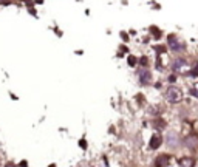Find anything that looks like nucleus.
Segmentation results:
<instances>
[{
  "mask_svg": "<svg viewBox=\"0 0 198 167\" xmlns=\"http://www.w3.org/2000/svg\"><path fill=\"white\" fill-rule=\"evenodd\" d=\"M166 99L170 102V104H178V102H181V99H183V91L178 88V87H169L167 90H166Z\"/></svg>",
  "mask_w": 198,
  "mask_h": 167,
  "instance_id": "obj_1",
  "label": "nucleus"
},
{
  "mask_svg": "<svg viewBox=\"0 0 198 167\" xmlns=\"http://www.w3.org/2000/svg\"><path fill=\"white\" fill-rule=\"evenodd\" d=\"M172 68H173L175 73H183V71L187 70V61L184 57H176L173 65H172Z\"/></svg>",
  "mask_w": 198,
  "mask_h": 167,
  "instance_id": "obj_2",
  "label": "nucleus"
},
{
  "mask_svg": "<svg viewBox=\"0 0 198 167\" xmlns=\"http://www.w3.org/2000/svg\"><path fill=\"white\" fill-rule=\"evenodd\" d=\"M167 45H169V48H170L172 51H175V53H178V51H183V50H184V47L179 44V40L176 39V36H169V39H167Z\"/></svg>",
  "mask_w": 198,
  "mask_h": 167,
  "instance_id": "obj_3",
  "label": "nucleus"
},
{
  "mask_svg": "<svg viewBox=\"0 0 198 167\" xmlns=\"http://www.w3.org/2000/svg\"><path fill=\"white\" fill-rule=\"evenodd\" d=\"M166 142L170 148H175L179 145V136L175 133V132H167V136H166Z\"/></svg>",
  "mask_w": 198,
  "mask_h": 167,
  "instance_id": "obj_4",
  "label": "nucleus"
},
{
  "mask_svg": "<svg viewBox=\"0 0 198 167\" xmlns=\"http://www.w3.org/2000/svg\"><path fill=\"white\" fill-rule=\"evenodd\" d=\"M161 144H163V136H161V133H158V132H155L153 135H152V138H150V148H158V147H161Z\"/></svg>",
  "mask_w": 198,
  "mask_h": 167,
  "instance_id": "obj_5",
  "label": "nucleus"
},
{
  "mask_svg": "<svg viewBox=\"0 0 198 167\" xmlns=\"http://www.w3.org/2000/svg\"><path fill=\"white\" fill-rule=\"evenodd\" d=\"M138 79H139V82H141L142 85H147V84H150V81H152V74H150V71H149L147 68H144V70L139 71Z\"/></svg>",
  "mask_w": 198,
  "mask_h": 167,
  "instance_id": "obj_6",
  "label": "nucleus"
},
{
  "mask_svg": "<svg viewBox=\"0 0 198 167\" xmlns=\"http://www.w3.org/2000/svg\"><path fill=\"white\" fill-rule=\"evenodd\" d=\"M184 145L189 148H198V136L196 135H189L184 138Z\"/></svg>",
  "mask_w": 198,
  "mask_h": 167,
  "instance_id": "obj_7",
  "label": "nucleus"
},
{
  "mask_svg": "<svg viewBox=\"0 0 198 167\" xmlns=\"http://www.w3.org/2000/svg\"><path fill=\"white\" fill-rule=\"evenodd\" d=\"M170 162V156L169 155H159L155 159V167H167Z\"/></svg>",
  "mask_w": 198,
  "mask_h": 167,
  "instance_id": "obj_8",
  "label": "nucleus"
},
{
  "mask_svg": "<svg viewBox=\"0 0 198 167\" xmlns=\"http://www.w3.org/2000/svg\"><path fill=\"white\" fill-rule=\"evenodd\" d=\"M178 164L179 167H193L195 165V158L192 156H183L178 159Z\"/></svg>",
  "mask_w": 198,
  "mask_h": 167,
  "instance_id": "obj_9",
  "label": "nucleus"
},
{
  "mask_svg": "<svg viewBox=\"0 0 198 167\" xmlns=\"http://www.w3.org/2000/svg\"><path fill=\"white\" fill-rule=\"evenodd\" d=\"M189 93H190V96H193V98H198V82H195V84L190 87Z\"/></svg>",
  "mask_w": 198,
  "mask_h": 167,
  "instance_id": "obj_10",
  "label": "nucleus"
},
{
  "mask_svg": "<svg viewBox=\"0 0 198 167\" xmlns=\"http://www.w3.org/2000/svg\"><path fill=\"white\" fill-rule=\"evenodd\" d=\"M127 64H129L130 67H135V65H136V59H135L133 56H129V59H127Z\"/></svg>",
  "mask_w": 198,
  "mask_h": 167,
  "instance_id": "obj_11",
  "label": "nucleus"
},
{
  "mask_svg": "<svg viewBox=\"0 0 198 167\" xmlns=\"http://www.w3.org/2000/svg\"><path fill=\"white\" fill-rule=\"evenodd\" d=\"M189 74H190V76H193V77H195V76H198V65H195V67L192 68V71H190Z\"/></svg>",
  "mask_w": 198,
  "mask_h": 167,
  "instance_id": "obj_12",
  "label": "nucleus"
},
{
  "mask_svg": "<svg viewBox=\"0 0 198 167\" xmlns=\"http://www.w3.org/2000/svg\"><path fill=\"white\" fill-rule=\"evenodd\" d=\"M139 64H141V65H144V67H146V65H147V64H149V62H147V57H141V59H139Z\"/></svg>",
  "mask_w": 198,
  "mask_h": 167,
  "instance_id": "obj_13",
  "label": "nucleus"
},
{
  "mask_svg": "<svg viewBox=\"0 0 198 167\" xmlns=\"http://www.w3.org/2000/svg\"><path fill=\"white\" fill-rule=\"evenodd\" d=\"M6 167H17V165H16L14 162H8V164H6Z\"/></svg>",
  "mask_w": 198,
  "mask_h": 167,
  "instance_id": "obj_14",
  "label": "nucleus"
},
{
  "mask_svg": "<svg viewBox=\"0 0 198 167\" xmlns=\"http://www.w3.org/2000/svg\"><path fill=\"white\" fill-rule=\"evenodd\" d=\"M80 145H82V148H87V145H85V141H82V142H79Z\"/></svg>",
  "mask_w": 198,
  "mask_h": 167,
  "instance_id": "obj_15",
  "label": "nucleus"
},
{
  "mask_svg": "<svg viewBox=\"0 0 198 167\" xmlns=\"http://www.w3.org/2000/svg\"><path fill=\"white\" fill-rule=\"evenodd\" d=\"M50 167H56V165H50Z\"/></svg>",
  "mask_w": 198,
  "mask_h": 167,
  "instance_id": "obj_16",
  "label": "nucleus"
}]
</instances>
